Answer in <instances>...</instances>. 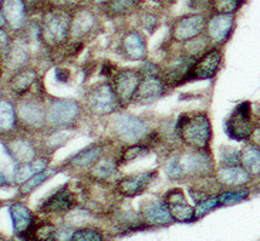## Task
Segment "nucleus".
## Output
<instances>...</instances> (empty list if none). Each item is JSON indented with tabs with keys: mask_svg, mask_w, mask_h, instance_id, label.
I'll return each instance as SVG.
<instances>
[{
	"mask_svg": "<svg viewBox=\"0 0 260 241\" xmlns=\"http://www.w3.org/2000/svg\"><path fill=\"white\" fill-rule=\"evenodd\" d=\"M164 170L169 180H204L212 178L216 170V163L212 151L176 149L169 151L164 162Z\"/></svg>",
	"mask_w": 260,
	"mask_h": 241,
	"instance_id": "obj_1",
	"label": "nucleus"
},
{
	"mask_svg": "<svg viewBox=\"0 0 260 241\" xmlns=\"http://www.w3.org/2000/svg\"><path fill=\"white\" fill-rule=\"evenodd\" d=\"M174 133L179 143L186 149L202 151L211 150L213 131L211 117L206 112L182 113L176 120Z\"/></svg>",
	"mask_w": 260,
	"mask_h": 241,
	"instance_id": "obj_2",
	"label": "nucleus"
},
{
	"mask_svg": "<svg viewBox=\"0 0 260 241\" xmlns=\"http://www.w3.org/2000/svg\"><path fill=\"white\" fill-rule=\"evenodd\" d=\"M71 14L73 10L67 7H50L43 13L39 28V36L49 49H60L70 42Z\"/></svg>",
	"mask_w": 260,
	"mask_h": 241,
	"instance_id": "obj_3",
	"label": "nucleus"
},
{
	"mask_svg": "<svg viewBox=\"0 0 260 241\" xmlns=\"http://www.w3.org/2000/svg\"><path fill=\"white\" fill-rule=\"evenodd\" d=\"M47 103L43 93H28L16 101L19 128L28 135H42L47 130L46 120Z\"/></svg>",
	"mask_w": 260,
	"mask_h": 241,
	"instance_id": "obj_4",
	"label": "nucleus"
},
{
	"mask_svg": "<svg viewBox=\"0 0 260 241\" xmlns=\"http://www.w3.org/2000/svg\"><path fill=\"white\" fill-rule=\"evenodd\" d=\"M110 136L114 142L120 143L121 146L137 144L147 140L152 133L149 121L144 117L120 112L114 114L108 124Z\"/></svg>",
	"mask_w": 260,
	"mask_h": 241,
	"instance_id": "obj_5",
	"label": "nucleus"
},
{
	"mask_svg": "<svg viewBox=\"0 0 260 241\" xmlns=\"http://www.w3.org/2000/svg\"><path fill=\"white\" fill-rule=\"evenodd\" d=\"M84 104L73 99H50L46 109L47 130H73L84 112Z\"/></svg>",
	"mask_w": 260,
	"mask_h": 241,
	"instance_id": "obj_6",
	"label": "nucleus"
},
{
	"mask_svg": "<svg viewBox=\"0 0 260 241\" xmlns=\"http://www.w3.org/2000/svg\"><path fill=\"white\" fill-rule=\"evenodd\" d=\"M84 109L85 112L99 119L113 117L114 114L124 110L110 82L92 86L85 94Z\"/></svg>",
	"mask_w": 260,
	"mask_h": 241,
	"instance_id": "obj_7",
	"label": "nucleus"
},
{
	"mask_svg": "<svg viewBox=\"0 0 260 241\" xmlns=\"http://www.w3.org/2000/svg\"><path fill=\"white\" fill-rule=\"evenodd\" d=\"M259 123L253 104L250 101H242L225 120V133L235 142L247 143Z\"/></svg>",
	"mask_w": 260,
	"mask_h": 241,
	"instance_id": "obj_8",
	"label": "nucleus"
},
{
	"mask_svg": "<svg viewBox=\"0 0 260 241\" xmlns=\"http://www.w3.org/2000/svg\"><path fill=\"white\" fill-rule=\"evenodd\" d=\"M100 29H101V23H100L99 14L94 12V9L90 5L73 9L70 29L71 43L83 44L85 40L97 35Z\"/></svg>",
	"mask_w": 260,
	"mask_h": 241,
	"instance_id": "obj_9",
	"label": "nucleus"
},
{
	"mask_svg": "<svg viewBox=\"0 0 260 241\" xmlns=\"http://www.w3.org/2000/svg\"><path fill=\"white\" fill-rule=\"evenodd\" d=\"M3 144L7 154L13 158L17 166L30 163L42 154L40 144L33 139V135L24 133L21 130L9 137H5Z\"/></svg>",
	"mask_w": 260,
	"mask_h": 241,
	"instance_id": "obj_10",
	"label": "nucleus"
},
{
	"mask_svg": "<svg viewBox=\"0 0 260 241\" xmlns=\"http://www.w3.org/2000/svg\"><path fill=\"white\" fill-rule=\"evenodd\" d=\"M208 17L204 13H188L176 17L171 23L169 37L175 43L190 42L199 36L205 35Z\"/></svg>",
	"mask_w": 260,
	"mask_h": 241,
	"instance_id": "obj_11",
	"label": "nucleus"
},
{
	"mask_svg": "<svg viewBox=\"0 0 260 241\" xmlns=\"http://www.w3.org/2000/svg\"><path fill=\"white\" fill-rule=\"evenodd\" d=\"M142 76L144 74L141 69H120L113 73L110 83L113 86L114 92L120 100L122 109L133 104Z\"/></svg>",
	"mask_w": 260,
	"mask_h": 241,
	"instance_id": "obj_12",
	"label": "nucleus"
},
{
	"mask_svg": "<svg viewBox=\"0 0 260 241\" xmlns=\"http://www.w3.org/2000/svg\"><path fill=\"white\" fill-rule=\"evenodd\" d=\"M223 62V51L220 47H213L206 50L202 56L193 62L190 67L186 83L188 82H197V80H211L218 71L220 70V66Z\"/></svg>",
	"mask_w": 260,
	"mask_h": 241,
	"instance_id": "obj_13",
	"label": "nucleus"
},
{
	"mask_svg": "<svg viewBox=\"0 0 260 241\" xmlns=\"http://www.w3.org/2000/svg\"><path fill=\"white\" fill-rule=\"evenodd\" d=\"M236 26L235 14L212 13L208 17L205 36L209 40L213 47H222L233 35V30Z\"/></svg>",
	"mask_w": 260,
	"mask_h": 241,
	"instance_id": "obj_14",
	"label": "nucleus"
},
{
	"mask_svg": "<svg viewBox=\"0 0 260 241\" xmlns=\"http://www.w3.org/2000/svg\"><path fill=\"white\" fill-rule=\"evenodd\" d=\"M106 147L107 146L104 142L92 143L83 150H80L74 156H71L69 160H66L63 163V167L66 170L87 176V173L107 154Z\"/></svg>",
	"mask_w": 260,
	"mask_h": 241,
	"instance_id": "obj_15",
	"label": "nucleus"
},
{
	"mask_svg": "<svg viewBox=\"0 0 260 241\" xmlns=\"http://www.w3.org/2000/svg\"><path fill=\"white\" fill-rule=\"evenodd\" d=\"M156 177H158L156 170L141 171V173L124 176L114 183V190L122 199H134L147 192L148 187Z\"/></svg>",
	"mask_w": 260,
	"mask_h": 241,
	"instance_id": "obj_16",
	"label": "nucleus"
},
{
	"mask_svg": "<svg viewBox=\"0 0 260 241\" xmlns=\"http://www.w3.org/2000/svg\"><path fill=\"white\" fill-rule=\"evenodd\" d=\"M168 83L164 80L161 74H144L135 93L134 101L135 104H151L156 100L162 99L169 92Z\"/></svg>",
	"mask_w": 260,
	"mask_h": 241,
	"instance_id": "obj_17",
	"label": "nucleus"
},
{
	"mask_svg": "<svg viewBox=\"0 0 260 241\" xmlns=\"http://www.w3.org/2000/svg\"><path fill=\"white\" fill-rule=\"evenodd\" d=\"M77 197L69 185L66 184L49 196L40 206V211L44 214L67 216L77 207Z\"/></svg>",
	"mask_w": 260,
	"mask_h": 241,
	"instance_id": "obj_18",
	"label": "nucleus"
},
{
	"mask_svg": "<svg viewBox=\"0 0 260 241\" xmlns=\"http://www.w3.org/2000/svg\"><path fill=\"white\" fill-rule=\"evenodd\" d=\"M164 203L168 207L169 213L176 223H193L195 217V207H192L185 197V193L181 189H171L164 196Z\"/></svg>",
	"mask_w": 260,
	"mask_h": 241,
	"instance_id": "obj_19",
	"label": "nucleus"
},
{
	"mask_svg": "<svg viewBox=\"0 0 260 241\" xmlns=\"http://www.w3.org/2000/svg\"><path fill=\"white\" fill-rule=\"evenodd\" d=\"M213 178L220 190L247 187L252 184L254 180L240 164L238 166H219L215 170Z\"/></svg>",
	"mask_w": 260,
	"mask_h": 241,
	"instance_id": "obj_20",
	"label": "nucleus"
},
{
	"mask_svg": "<svg viewBox=\"0 0 260 241\" xmlns=\"http://www.w3.org/2000/svg\"><path fill=\"white\" fill-rule=\"evenodd\" d=\"M140 216L145 227H167L174 223L164 200H148L141 204Z\"/></svg>",
	"mask_w": 260,
	"mask_h": 241,
	"instance_id": "obj_21",
	"label": "nucleus"
},
{
	"mask_svg": "<svg viewBox=\"0 0 260 241\" xmlns=\"http://www.w3.org/2000/svg\"><path fill=\"white\" fill-rule=\"evenodd\" d=\"M118 47L121 56L131 62H142L148 56L147 40L138 30H127L121 36Z\"/></svg>",
	"mask_w": 260,
	"mask_h": 241,
	"instance_id": "obj_22",
	"label": "nucleus"
},
{
	"mask_svg": "<svg viewBox=\"0 0 260 241\" xmlns=\"http://www.w3.org/2000/svg\"><path fill=\"white\" fill-rule=\"evenodd\" d=\"M0 9L6 19L7 28L13 32H20L27 24V7L24 0H2Z\"/></svg>",
	"mask_w": 260,
	"mask_h": 241,
	"instance_id": "obj_23",
	"label": "nucleus"
},
{
	"mask_svg": "<svg viewBox=\"0 0 260 241\" xmlns=\"http://www.w3.org/2000/svg\"><path fill=\"white\" fill-rule=\"evenodd\" d=\"M9 211H10V217H12V223H13L14 233L24 240L37 223L35 214L26 204H23L20 201L12 203Z\"/></svg>",
	"mask_w": 260,
	"mask_h": 241,
	"instance_id": "obj_24",
	"label": "nucleus"
},
{
	"mask_svg": "<svg viewBox=\"0 0 260 241\" xmlns=\"http://www.w3.org/2000/svg\"><path fill=\"white\" fill-rule=\"evenodd\" d=\"M39 83V73L33 67H23L20 70L14 71V74L9 80V90L16 97H23L31 93L33 87Z\"/></svg>",
	"mask_w": 260,
	"mask_h": 241,
	"instance_id": "obj_25",
	"label": "nucleus"
},
{
	"mask_svg": "<svg viewBox=\"0 0 260 241\" xmlns=\"http://www.w3.org/2000/svg\"><path fill=\"white\" fill-rule=\"evenodd\" d=\"M118 174H120V164L117 162V157H111L106 154L100 160L99 163L92 167L91 170L87 173L85 177L99 181V183H104V184H111L118 180Z\"/></svg>",
	"mask_w": 260,
	"mask_h": 241,
	"instance_id": "obj_26",
	"label": "nucleus"
},
{
	"mask_svg": "<svg viewBox=\"0 0 260 241\" xmlns=\"http://www.w3.org/2000/svg\"><path fill=\"white\" fill-rule=\"evenodd\" d=\"M19 130L20 128L16 113V103L2 97L0 99V136L5 139L17 133Z\"/></svg>",
	"mask_w": 260,
	"mask_h": 241,
	"instance_id": "obj_27",
	"label": "nucleus"
},
{
	"mask_svg": "<svg viewBox=\"0 0 260 241\" xmlns=\"http://www.w3.org/2000/svg\"><path fill=\"white\" fill-rule=\"evenodd\" d=\"M50 160H51L50 154H44V153H42L36 160L30 162V163L19 164L17 169L14 170V181L20 185L23 184V183H26L28 178H31L33 176H36V174L49 170Z\"/></svg>",
	"mask_w": 260,
	"mask_h": 241,
	"instance_id": "obj_28",
	"label": "nucleus"
},
{
	"mask_svg": "<svg viewBox=\"0 0 260 241\" xmlns=\"http://www.w3.org/2000/svg\"><path fill=\"white\" fill-rule=\"evenodd\" d=\"M240 166L253 178L260 177V147L247 142L240 149Z\"/></svg>",
	"mask_w": 260,
	"mask_h": 241,
	"instance_id": "obj_29",
	"label": "nucleus"
},
{
	"mask_svg": "<svg viewBox=\"0 0 260 241\" xmlns=\"http://www.w3.org/2000/svg\"><path fill=\"white\" fill-rule=\"evenodd\" d=\"M142 0H113L103 9V12L110 19H118V17H127L140 10Z\"/></svg>",
	"mask_w": 260,
	"mask_h": 241,
	"instance_id": "obj_30",
	"label": "nucleus"
},
{
	"mask_svg": "<svg viewBox=\"0 0 260 241\" xmlns=\"http://www.w3.org/2000/svg\"><path fill=\"white\" fill-rule=\"evenodd\" d=\"M58 228L49 221L36 223L35 227L28 233L26 241H58Z\"/></svg>",
	"mask_w": 260,
	"mask_h": 241,
	"instance_id": "obj_31",
	"label": "nucleus"
},
{
	"mask_svg": "<svg viewBox=\"0 0 260 241\" xmlns=\"http://www.w3.org/2000/svg\"><path fill=\"white\" fill-rule=\"evenodd\" d=\"M252 194V189L247 187H238V189H228V190H222L219 192L218 199L220 203V207L223 206H235L246 201Z\"/></svg>",
	"mask_w": 260,
	"mask_h": 241,
	"instance_id": "obj_32",
	"label": "nucleus"
},
{
	"mask_svg": "<svg viewBox=\"0 0 260 241\" xmlns=\"http://www.w3.org/2000/svg\"><path fill=\"white\" fill-rule=\"evenodd\" d=\"M151 151L149 146L147 143H137V144H129V146H122L120 150V153L117 154V162L121 166H125V164L131 163L134 160L140 158V157L145 156Z\"/></svg>",
	"mask_w": 260,
	"mask_h": 241,
	"instance_id": "obj_33",
	"label": "nucleus"
},
{
	"mask_svg": "<svg viewBox=\"0 0 260 241\" xmlns=\"http://www.w3.org/2000/svg\"><path fill=\"white\" fill-rule=\"evenodd\" d=\"M70 241H107L106 233L95 226H83L76 228Z\"/></svg>",
	"mask_w": 260,
	"mask_h": 241,
	"instance_id": "obj_34",
	"label": "nucleus"
},
{
	"mask_svg": "<svg viewBox=\"0 0 260 241\" xmlns=\"http://www.w3.org/2000/svg\"><path fill=\"white\" fill-rule=\"evenodd\" d=\"M245 0H208L212 13L235 14L239 10Z\"/></svg>",
	"mask_w": 260,
	"mask_h": 241,
	"instance_id": "obj_35",
	"label": "nucleus"
},
{
	"mask_svg": "<svg viewBox=\"0 0 260 241\" xmlns=\"http://www.w3.org/2000/svg\"><path fill=\"white\" fill-rule=\"evenodd\" d=\"M51 176V171L46 170L43 171V173H39V174H36L31 178H28L26 183H23V184L19 185V193H20V196H28L30 193H33L39 187V185H42L47 178Z\"/></svg>",
	"mask_w": 260,
	"mask_h": 241,
	"instance_id": "obj_36",
	"label": "nucleus"
},
{
	"mask_svg": "<svg viewBox=\"0 0 260 241\" xmlns=\"http://www.w3.org/2000/svg\"><path fill=\"white\" fill-rule=\"evenodd\" d=\"M218 207H220L218 194L216 196H211V197L197 203V206H195V217H197V220L205 217L206 214H209L213 210H216Z\"/></svg>",
	"mask_w": 260,
	"mask_h": 241,
	"instance_id": "obj_37",
	"label": "nucleus"
},
{
	"mask_svg": "<svg viewBox=\"0 0 260 241\" xmlns=\"http://www.w3.org/2000/svg\"><path fill=\"white\" fill-rule=\"evenodd\" d=\"M220 166H238L240 164V150L233 147H222L219 150Z\"/></svg>",
	"mask_w": 260,
	"mask_h": 241,
	"instance_id": "obj_38",
	"label": "nucleus"
},
{
	"mask_svg": "<svg viewBox=\"0 0 260 241\" xmlns=\"http://www.w3.org/2000/svg\"><path fill=\"white\" fill-rule=\"evenodd\" d=\"M140 24L142 28L147 30L148 33H152L155 29L159 26V17L158 14L154 13V12H149V10H145V12H141L140 16Z\"/></svg>",
	"mask_w": 260,
	"mask_h": 241,
	"instance_id": "obj_39",
	"label": "nucleus"
},
{
	"mask_svg": "<svg viewBox=\"0 0 260 241\" xmlns=\"http://www.w3.org/2000/svg\"><path fill=\"white\" fill-rule=\"evenodd\" d=\"M28 13H37V12H47L50 7L49 0H24Z\"/></svg>",
	"mask_w": 260,
	"mask_h": 241,
	"instance_id": "obj_40",
	"label": "nucleus"
},
{
	"mask_svg": "<svg viewBox=\"0 0 260 241\" xmlns=\"http://www.w3.org/2000/svg\"><path fill=\"white\" fill-rule=\"evenodd\" d=\"M10 49H12V37L5 29H0V56L6 57Z\"/></svg>",
	"mask_w": 260,
	"mask_h": 241,
	"instance_id": "obj_41",
	"label": "nucleus"
},
{
	"mask_svg": "<svg viewBox=\"0 0 260 241\" xmlns=\"http://www.w3.org/2000/svg\"><path fill=\"white\" fill-rule=\"evenodd\" d=\"M249 143H252V144H254V146L260 147V123L256 126V127H254L253 133H252V137H250Z\"/></svg>",
	"mask_w": 260,
	"mask_h": 241,
	"instance_id": "obj_42",
	"label": "nucleus"
},
{
	"mask_svg": "<svg viewBox=\"0 0 260 241\" xmlns=\"http://www.w3.org/2000/svg\"><path fill=\"white\" fill-rule=\"evenodd\" d=\"M69 71L66 70V69H57L56 71V77L58 82H67L69 80Z\"/></svg>",
	"mask_w": 260,
	"mask_h": 241,
	"instance_id": "obj_43",
	"label": "nucleus"
},
{
	"mask_svg": "<svg viewBox=\"0 0 260 241\" xmlns=\"http://www.w3.org/2000/svg\"><path fill=\"white\" fill-rule=\"evenodd\" d=\"M10 184H12V181L9 180V177H7L5 173L0 171V187H9Z\"/></svg>",
	"mask_w": 260,
	"mask_h": 241,
	"instance_id": "obj_44",
	"label": "nucleus"
},
{
	"mask_svg": "<svg viewBox=\"0 0 260 241\" xmlns=\"http://www.w3.org/2000/svg\"><path fill=\"white\" fill-rule=\"evenodd\" d=\"M113 0H88V3L92 5V6H100V7H104L108 3H111Z\"/></svg>",
	"mask_w": 260,
	"mask_h": 241,
	"instance_id": "obj_45",
	"label": "nucleus"
},
{
	"mask_svg": "<svg viewBox=\"0 0 260 241\" xmlns=\"http://www.w3.org/2000/svg\"><path fill=\"white\" fill-rule=\"evenodd\" d=\"M6 24V19H5V16H3V12H2V9H0V29H5Z\"/></svg>",
	"mask_w": 260,
	"mask_h": 241,
	"instance_id": "obj_46",
	"label": "nucleus"
},
{
	"mask_svg": "<svg viewBox=\"0 0 260 241\" xmlns=\"http://www.w3.org/2000/svg\"><path fill=\"white\" fill-rule=\"evenodd\" d=\"M253 190L256 193H260V177L256 178V183H254L253 185Z\"/></svg>",
	"mask_w": 260,
	"mask_h": 241,
	"instance_id": "obj_47",
	"label": "nucleus"
},
{
	"mask_svg": "<svg viewBox=\"0 0 260 241\" xmlns=\"http://www.w3.org/2000/svg\"><path fill=\"white\" fill-rule=\"evenodd\" d=\"M161 3H164V5H172V3H175L176 0H159Z\"/></svg>",
	"mask_w": 260,
	"mask_h": 241,
	"instance_id": "obj_48",
	"label": "nucleus"
},
{
	"mask_svg": "<svg viewBox=\"0 0 260 241\" xmlns=\"http://www.w3.org/2000/svg\"><path fill=\"white\" fill-rule=\"evenodd\" d=\"M0 241H13V240H9V238H0Z\"/></svg>",
	"mask_w": 260,
	"mask_h": 241,
	"instance_id": "obj_49",
	"label": "nucleus"
},
{
	"mask_svg": "<svg viewBox=\"0 0 260 241\" xmlns=\"http://www.w3.org/2000/svg\"><path fill=\"white\" fill-rule=\"evenodd\" d=\"M0 99H2V90H0Z\"/></svg>",
	"mask_w": 260,
	"mask_h": 241,
	"instance_id": "obj_50",
	"label": "nucleus"
},
{
	"mask_svg": "<svg viewBox=\"0 0 260 241\" xmlns=\"http://www.w3.org/2000/svg\"><path fill=\"white\" fill-rule=\"evenodd\" d=\"M0 206H2V203H0Z\"/></svg>",
	"mask_w": 260,
	"mask_h": 241,
	"instance_id": "obj_51",
	"label": "nucleus"
}]
</instances>
